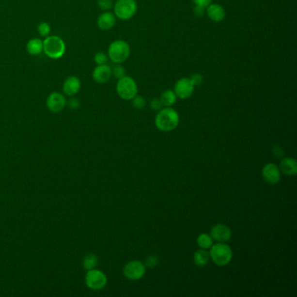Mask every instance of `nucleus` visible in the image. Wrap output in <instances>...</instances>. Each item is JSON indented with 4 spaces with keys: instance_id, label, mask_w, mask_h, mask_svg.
<instances>
[{
    "instance_id": "obj_28",
    "label": "nucleus",
    "mask_w": 297,
    "mask_h": 297,
    "mask_svg": "<svg viewBox=\"0 0 297 297\" xmlns=\"http://www.w3.org/2000/svg\"><path fill=\"white\" fill-rule=\"evenodd\" d=\"M159 264V260L158 258L155 256V255H149L146 261H145V267H149V268H153V267H156L157 265Z\"/></svg>"
},
{
    "instance_id": "obj_27",
    "label": "nucleus",
    "mask_w": 297,
    "mask_h": 297,
    "mask_svg": "<svg viewBox=\"0 0 297 297\" xmlns=\"http://www.w3.org/2000/svg\"><path fill=\"white\" fill-rule=\"evenodd\" d=\"M97 4L99 8L105 12H108L110 9L113 7L112 0H97Z\"/></svg>"
},
{
    "instance_id": "obj_26",
    "label": "nucleus",
    "mask_w": 297,
    "mask_h": 297,
    "mask_svg": "<svg viewBox=\"0 0 297 297\" xmlns=\"http://www.w3.org/2000/svg\"><path fill=\"white\" fill-rule=\"evenodd\" d=\"M112 74L117 79H120L121 78L125 77V70L122 65H117L112 69Z\"/></svg>"
},
{
    "instance_id": "obj_24",
    "label": "nucleus",
    "mask_w": 297,
    "mask_h": 297,
    "mask_svg": "<svg viewBox=\"0 0 297 297\" xmlns=\"http://www.w3.org/2000/svg\"><path fill=\"white\" fill-rule=\"evenodd\" d=\"M132 101H133L132 102L133 107L135 109H143L146 107V99H144L142 96L136 95L134 99H132Z\"/></svg>"
},
{
    "instance_id": "obj_31",
    "label": "nucleus",
    "mask_w": 297,
    "mask_h": 297,
    "mask_svg": "<svg viewBox=\"0 0 297 297\" xmlns=\"http://www.w3.org/2000/svg\"><path fill=\"white\" fill-rule=\"evenodd\" d=\"M66 106H68L72 109H77L80 106V102L77 98H72L68 101H66Z\"/></svg>"
},
{
    "instance_id": "obj_21",
    "label": "nucleus",
    "mask_w": 297,
    "mask_h": 297,
    "mask_svg": "<svg viewBox=\"0 0 297 297\" xmlns=\"http://www.w3.org/2000/svg\"><path fill=\"white\" fill-rule=\"evenodd\" d=\"M197 245H198L200 249H203V250H209L211 248L212 245L214 244V239L212 238L210 234H201L198 237H197Z\"/></svg>"
},
{
    "instance_id": "obj_6",
    "label": "nucleus",
    "mask_w": 297,
    "mask_h": 297,
    "mask_svg": "<svg viewBox=\"0 0 297 297\" xmlns=\"http://www.w3.org/2000/svg\"><path fill=\"white\" fill-rule=\"evenodd\" d=\"M138 5L135 0H117L113 4L115 17L121 20H129L137 13Z\"/></svg>"
},
{
    "instance_id": "obj_3",
    "label": "nucleus",
    "mask_w": 297,
    "mask_h": 297,
    "mask_svg": "<svg viewBox=\"0 0 297 297\" xmlns=\"http://www.w3.org/2000/svg\"><path fill=\"white\" fill-rule=\"evenodd\" d=\"M43 52L50 59L59 60L65 54V42L59 36H47L43 40Z\"/></svg>"
},
{
    "instance_id": "obj_13",
    "label": "nucleus",
    "mask_w": 297,
    "mask_h": 297,
    "mask_svg": "<svg viewBox=\"0 0 297 297\" xmlns=\"http://www.w3.org/2000/svg\"><path fill=\"white\" fill-rule=\"evenodd\" d=\"M112 75V68L109 65L105 64V65H97L93 71L92 77L96 83L104 84L111 78Z\"/></svg>"
},
{
    "instance_id": "obj_32",
    "label": "nucleus",
    "mask_w": 297,
    "mask_h": 297,
    "mask_svg": "<svg viewBox=\"0 0 297 297\" xmlns=\"http://www.w3.org/2000/svg\"><path fill=\"white\" fill-rule=\"evenodd\" d=\"M205 13H206V7L200 6V5H195L194 6V13L196 17H203Z\"/></svg>"
},
{
    "instance_id": "obj_11",
    "label": "nucleus",
    "mask_w": 297,
    "mask_h": 297,
    "mask_svg": "<svg viewBox=\"0 0 297 297\" xmlns=\"http://www.w3.org/2000/svg\"><path fill=\"white\" fill-rule=\"evenodd\" d=\"M263 179L268 184L275 185L281 180V171L275 163H267L263 167L262 171Z\"/></svg>"
},
{
    "instance_id": "obj_16",
    "label": "nucleus",
    "mask_w": 297,
    "mask_h": 297,
    "mask_svg": "<svg viewBox=\"0 0 297 297\" xmlns=\"http://www.w3.org/2000/svg\"><path fill=\"white\" fill-rule=\"evenodd\" d=\"M207 17L214 22H221L225 18L226 12L223 7L219 4H210L206 7Z\"/></svg>"
},
{
    "instance_id": "obj_33",
    "label": "nucleus",
    "mask_w": 297,
    "mask_h": 297,
    "mask_svg": "<svg viewBox=\"0 0 297 297\" xmlns=\"http://www.w3.org/2000/svg\"><path fill=\"white\" fill-rule=\"evenodd\" d=\"M212 1L213 0H193L195 5H200L203 7H207L208 4H211Z\"/></svg>"
},
{
    "instance_id": "obj_10",
    "label": "nucleus",
    "mask_w": 297,
    "mask_h": 297,
    "mask_svg": "<svg viewBox=\"0 0 297 297\" xmlns=\"http://www.w3.org/2000/svg\"><path fill=\"white\" fill-rule=\"evenodd\" d=\"M66 99L65 96L58 93L53 92L50 94L47 99V108L50 112L53 113H59L62 112L66 107Z\"/></svg>"
},
{
    "instance_id": "obj_7",
    "label": "nucleus",
    "mask_w": 297,
    "mask_h": 297,
    "mask_svg": "<svg viewBox=\"0 0 297 297\" xmlns=\"http://www.w3.org/2000/svg\"><path fill=\"white\" fill-rule=\"evenodd\" d=\"M86 284L92 290H101L108 284V277L103 272L98 269H91L86 273Z\"/></svg>"
},
{
    "instance_id": "obj_2",
    "label": "nucleus",
    "mask_w": 297,
    "mask_h": 297,
    "mask_svg": "<svg viewBox=\"0 0 297 297\" xmlns=\"http://www.w3.org/2000/svg\"><path fill=\"white\" fill-rule=\"evenodd\" d=\"M209 250L210 260L217 266L223 267L232 261V249L225 242L213 244Z\"/></svg>"
},
{
    "instance_id": "obj_18",
    "label": "nucleus",
    "mask_w": 297,
    "mask_h": 297,
    "mask_svg": "<svg viewBox=\"0 0 297 297\" xmlns=\"http://www.w3.org/2000/svg\"><path fill=\"white\" fill-rule=\"evenodd\" d=\"M26 51L32 56H38L43 52V40L38 38L30 39L26 44Z\"/></svg>"
},
{
    "instance_id": "obj_30",
    "label": "nucleus",
    "mask_w": 297,
    "mask_h": 297,
    "mask_svg": "<svg viewBox=\"0 0 297 297\" xmlns=\"http://www.w3.org/2000/svg\"><path fill=\"white\" fill-rule=\"evenodd\" d=\"M162 107L163 106H162V103H161L159 98H154V99L151 100L150 108L154 111H159Z\"/></svg>"
},
{
    "instance_id": "obj_4",
    "label": "nucleus",
    "mask_w": 297,
    "mask_h": 297,
    "mask_svg": "<svg viewBox=\"0 0 297 297\" xmlns=\"http://www.w3.org/2000/svg\"><path fill=\"white\" fill-rule=\"evenodd\" d=\"M130 54H131V48L128 43L125 42V40L121 39L115 40L110 44L108 47V59H110L115 64H121L127 61Z\"/></svg>"
},
{
    "instance_id": "obj_22",
    "label": "nucleus",
    "mask_w": 297,
    "mask_h": 297,
    "mask_svg": "<svg viewBox=\"0 0 297 297\" xmlns=\"http://www.w3.org/2000/svg\"><path fill=\"white\" fill-rule=\"evenodd\" d=\"M98 264V257L94 254H88L86 257L83 259L82 265L86 271L94 269Z\"/></svg>"
},
{
    "instance_id": "obj_25",
    "label": "nucleus",
    "mask_w": 297,
    "mask_h": 297,
    "mask_svg": "<svg viewBox=\"0 0 297 297\" xmlns=\"http://www.w3.org/2000/svg\"><path fill=\"white\" fill-rule=\"evenodd\" d=\"M95 63L98 65H105L108 61V54L104 52H98L94 55Z\"/></svg>"
},
{
    "instance_id": "obj_19",
    "label": "nucleus",
    "mask_w": 297,
    "mask_h": 297,
    "mask_svg": "<svg viewBox=\"0 0 297 297\" xmlns=\"http://www.w3.org/2000/svg\"><path fill=\"white\" fill-rule=\"evenodd\" d=\"M210 255L207 250H200L195 251L194 254V263L198 267H204L209 263Z\"/></svg>"
},
{
    "instance_id": "obj_5",
    "label": "nucleus",
    "mask_w": 297,
    "mask_h": 297,
    "mask_svg": "<svg viewBox=\"0 0 297 297\" xmlns=\"http://www.w3.org/2000/svg\"><path fill=\"white\" fill-rule=\"evenodd\" d=\"M118 95L124 100H132L138 94V86L133 78L125 77L118 79L116 85Z\"/></svg>"
},
{
    "instance_id": "obj_20",
    "label": "nucleus",
    "mask_w": 297,
    "mask_h": 297,
    "mask_svg": "<svg viewBox=\"0 0 297 297\" xmlns=\"http://www.w3.org/2000/svg\"><path fill=\"white\" fill-rule=\"evenodd\" d=\"M162 106L165 108H171L173 104L176 102V95L172 90L164 91L159 97Z\"/></svg>"
},
{
    "instance_id": "obj_12",
    "label": "nucleus",
    "mask_w": 297,
    "mask_h": 297,
    "mask_svg": "<svg viewBox=\"0 0 297 297\" xmlns=\"http://www.w3.org/2000/svg\"><path fill=\"white\" fill-rule=\"evenodd\" d=\"M212 238L218 242H226L232 237V231L225 224H217L211 228L210 234Z\"/></svg>"
},
{
    "instance_id": "obj_23",
    "label": "nucleus",
    "mask_w": 297,
    "mask_h": 297,
    "mask_svg": "<svg viewBox=\"0 0 297 297\" xmlns=\"http://www.w3.org/2000/svg\"><path fill=\"white\" fill-rule=\"evenodd\" d=\"M37 30H38V32L41 37L47 38L51 32V26L47 22H41V23H39Z\"/></svg>"
},
{
    "instance_id": "obj_17",
    "label": "nucleus",
    "mask_w": 297,
    "mask_h": 297,
    "mask_svg": "<svg viewBox=\"0 0 297 297\" xmlns=\"http://www.w3.org/2000/svg\"><path fill=\"white\" fill-rule=\"evenodd\" d=\"M280 171L288 176H293L297 173V162L294 158H282L281 160Z\"/></svg>"
},
{
    "instance_id": "obj_8",
    "label": "nucleus",
    "mask_w": 297,
    "mask_h": 297,
    "mask_svg": "<svg viewBox=\"0 0 297 297\" xmlns=\"http://www.w3.org/2000/svg\"><path fill=\"white\" fill-rule=\"evenodd\" d=\"M123 274L128 280L138 281L145 276L146 267L141 261H131L125 264Z\"/></svg>"
},
{
    "instance_id": "obj_14",
    "label": "nucleus",
    "mask_w": 297,
    "mask_h": 297,
    "mask_svg": "<svg viewBox=\"0 0 297 297\" xmlns=\"http://www.w3.org/2000/svg\"><path fill=\"white\" fill-rule=\"evenodd\" d=\"M81 88V82L80 79L76 76H69L66 78L63 83L62 89L65 95L73 97L77 94Z\"/></svg>"
},
{
    "instance_id": "obj_15",
    "label": "nucleus",
    "mask_w": 297,
    "mask_h": 297,
    "mask_svg": "<svg viewBox=\"0 0 297 297\" xmlns=\"http://www.w3.org/2000/svg\"><path fill=\"white\" fill-rule=\"evenodd\" d=\"M116 24V17L114 13L105 12L99 15L97 19V25L100 30L109 31L112 29Z\"/></svg>"
},
{
    "instance_id": "obj_29",
    "label": "nucleus",
    "mask_w": 297,
    "mask_h": 297,
    "mask_svg": "<svg viewBox=\"0 0 297 297\" xmlns=\"http://www.w3.org/2000/svg\"><path fill=\"white\" fill-rule=\"evenodd\" d=\"M191 79V81L193 82L194 86H201L203 84V76L202 74H194L191 75V77L189 78Z\"/></svg>"
},
{
    "instance_id": "obj_34",
    "label": "nucleus",
    "mask_w": 297,
    "mask_h": 297,
    "mask_svg": "<svg viewBox=\"0 0 297 297\" xmlns=\"http://www.w3.org/2000/svg\"><path fill=\"white\" fill-rule=\"evenodd\" d=\"M273 153H274L275 156L278 157V158H282L283 155H284V152H283V150H282L280 147H278V146H276V147H274Z\"/></svg>"
},
{
    "instance_id": "obj_9",
    "label": "nucleus",
    "mask_w": 297,
    "mask_h": 297,
    "mask_svg": "<svg viewBox=\"0 0 297 297\" xmlns=\"http://www.w3.org/2000/svg\"><path fill=\"white\" fill-rule=\"evenodd\" d=\"M194 86L193 82L189 78H181L174 85L173 92L177 98L181 99H187L190 98L194 94Z\"/></svg>"
},
{
    "instance_id": "obj_1",
    "label": "nucleus",
    "mask_w": 297,
    "mask_h": 297,
    "mask_svg": "<svg viewBox=\"0 0 297 297\" xmlns=\"http://www.w3.org/2000/svg\"><path fill=\"white\" fill-rule=\"evenodd\" d=\"M179 123V113L172 108L160 109L155 117V126L161 132H171L176 128Z\"/></svg>"
}]
</instances>
